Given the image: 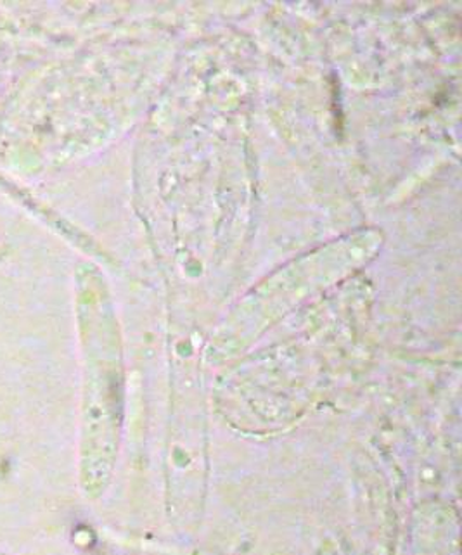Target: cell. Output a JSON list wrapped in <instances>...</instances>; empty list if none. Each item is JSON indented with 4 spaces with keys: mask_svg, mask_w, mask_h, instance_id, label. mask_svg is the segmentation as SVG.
Here are the masks:
<instances>
[{
    "mask_svg": "<svg viewBox=\"0 0 462 555\" xmlns=\"http://www.w3.org/2000/svg\"><path fill=\"white\" fill-rule=\"evenodd\" d=\"M0 555H8L5 552L0 551Z\"/></svg>",
    "mask_w": 462,
    "mask_h": 555,
    "instance_id": "cell-1",
    "label": "cell"
}]
</instances>
